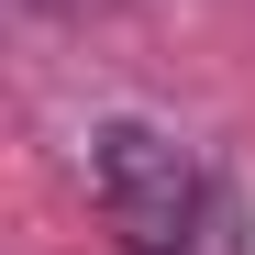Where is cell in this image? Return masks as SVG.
<instances>
[{
	"label": "cell",
	"instance_id": "6da1fadb",
	"mask_svg": "<svg viewBox=\"0 0 255 255\" xmlns=\"http://www.w3.org/2000/svg\"><path fill=\"white\" fill-rule=\"evenodd\" d=\"M100 200H111V222L133 255H244V222H233V200L200 178V155L178 133H155V122H111L100 133Z\"/></svg>",
	"mask_w": 255,
	"mask_h": 255
}]
</instances>
